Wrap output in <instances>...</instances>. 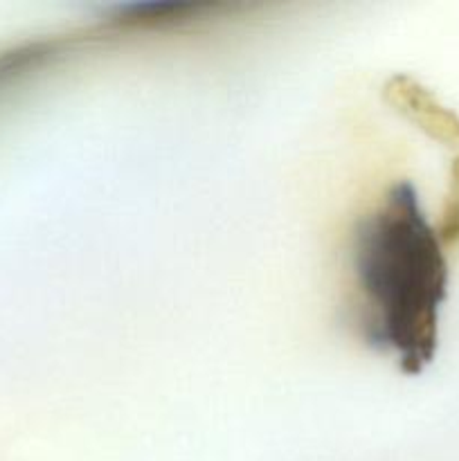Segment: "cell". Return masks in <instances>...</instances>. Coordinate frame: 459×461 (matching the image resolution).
Listing matches in <instances>:
<instances>
[{
    "instance_id": "cell-2",
    "label": "cell",
    "mask_w": 459,
    "mask_h": 461,
    "mask_svg": "<svg viewBox=\"0 0 459 461\" xmlns=\"http://www.w3.org/2000/svg\"><path fill=\"white\" fill-rule=\"evenodd\" d=\"M441 239L444 241H459V158L453 165V192H450L448 210L444 214Z\"/></svg>"
},
{
    "instance_id": "cell-1",
    "label": "cell",
    "mask_w": 459,
    "mask_h": 461,
    "mask_svg": "<svg viewBox=\"0 0 459 461\" xmlns=\"http://www.w3.org/2000/svg\"><path fill=\"white\" fill-rule=\"evenodd\" d=\"M358 270L369 302L382 315V336L400 351L410 369H418L436 342L446 259L410 185L392 194L382 214L363 234Z\"/></svg>"
}]
</instances>
